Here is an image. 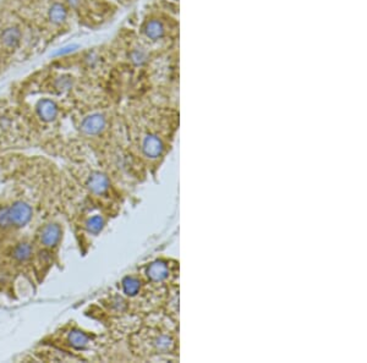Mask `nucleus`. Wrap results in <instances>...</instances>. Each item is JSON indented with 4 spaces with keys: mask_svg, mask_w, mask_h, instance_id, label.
<instances>
[{
    "mask_svg": "<svg viewBox=\"0 0 367 363\" xmlns=\"http://www.w3.org/2000/svg\"><path fill=\"white\" fill-rule=\"evenodd\" d=\"M9 216L11 225L21 228L32 218V208L26 202H15L11 207H9Z\"/></svg>",
    "mask_w": 367,
    "mask_h": 363,
    "instance_id": "nucleus-1",
    "label": "nucleus"
},
{
    "mask_svg": "<svg viewBox=\"0 0 367 363\" xmlns=\"http://www.w3.org/2000/svg\"><path fill=\"white\" fill-rule=\"evenodd\" d=\"M143 33L152 42H158V40L164 39L168 36V29H166L165 23L162 20L152 18V20H148L144 23Z\"/></svg>",
    "mask_w": 367,
    "mask_h": 363,
    "instance_id": "nucleus-2",
    "label": "nucleus"
},
{
    "mask_svg": "<svg viewBox=\"0 0 367 363\" xmlns=\"http://www.w3.org/2000/svg\"><path fill=\"white\" fill-rule=\"evenodd\" d=\"M106 124L107 120L104 115H102L100 113H95L83 119L81 124V130L86 135L94 136L103 131L104 127H106Z\"/></svg>",
    "mask_w": 367,
    "mask_h": 363,
    "instance_id": "nucleus-3",
    "label": "nucleus"
},
{
    "mask_svg": "<svg viewBox=\"0 0 367 363\" xmlns=\"http://www.w3.org/2000/svg\"><path fill=\"white\" fill-rule=\"evenodd\" d=\"M163 146L162 139H160L157 135H147L143 139L142 143V151L143 154L148 158H157L162 154Z\"/></svg>",
    "mask_w": 367,
    "mask_h": 363,
    "instance_id": "nucleus-4",
    "label": "nucleus"
},
{
    "mask_svg": "<svg viewBox=\"0 0 367 363\" xmlns=\"http://www.w3.org/2000/svg\"><path fill=\"white\" fill-rule=\"evenodd\" d=\"M61 229L58 224H48L42 229L39 240L45 247H54L60 240Z\"/></svg>",
    "mask_w": 367,
    "mask_h": 363,
    "instance_id": "nucleus-5",
    "label": "nucleus"
},
{
    "mask_svg": "<svg viewBox=\"0 0 367 363\" xmlns=\"http://www.w3.org/2000/svg\"><path fill=\"white\" fill-rule=\"evenodd\" d=\"M37 113L43 121H53L58 115V105L51 99H42L37 104Z\"/></svg>",
    "mask_w": 367,
    "mask_h": 363,
    "instance_id": "nucleus-6",
    "label": "nucleus"
},
{
    "mask_svg": "<svg viewBox=\"0 0 367 363\" xmlns=\"http://www.w3.org/2000/svg\"><path fill=\"white\" fill-rule=\"evenodd\" d=\"M87 186L93 193L102 195L108 190V187H109V181H108V178L106 175H103V174L93 173L91 176H89Z\"/></svg>",
    "mask_w": 367,
    "mask_h": 363,
    "instance_id": "nucleus-7",
    "label": "nucleus"
},
{
    "mask_svg": "<svg viewBox=\"0 0 367 363\" xmlns=\"http://www.w3.org/2000/svg\"><path fill=\"white\" fill-rule=\"evenodd\" d=\"M169 271H168V267H166L165 263L163 262H154L148 267L147 269V275L148 278L151 279L152 281H163L164 279L168 278Z\"/></svg>",
    "mask_w": 367,
    "mask_h": 363,
    "instance_id": "nucleus-8",
    "label": "nucleus"
},
{
    "mask_svg": "<svg viewBox=\"0 0 367 363\" xmlns=\"http://www.w3.org/2000/svg\"><path fill=\"white\" fill-rule=\"evenodd\" d=\"M21 40V32L17 27H9L2 33L3 45L9 49H15Z\"/></svg>",
    "mask_w": 367,
    "mask_h": 363,
    "instance_id": "nucleus-9",
    "label": "nucleus"
},
{
    "mask_svg": "<svg viewBox=\"0 0 367 363\" xmlns=\"http://www.w3.org/2000/svg\"><path fill=\"white\" fill-rule=\"evenodd\" d=\"M67 17V10L65 5L60 3H55L49 9V20L55 25H61Z\"/></svg>",
    "mask_w": 367,
    "mask_h": 363,
    "instance_id": "nucleus-10",
    "label": "nucleus"
},
{
    "mask_svg": "<svg viewBox=\"0 0 367 363\" xmlns=\"http://www.w3.org/2000/svg\"><path fill=\"white\" fill-rule=\"evenodd\" d=\"M69 341L71 344V346L75 347V349H83L88 344L89 337L85 333L80 330H72L71 333L69 334Z\"/></svg>",
    "mask_w": 367,
    "mask_h": 363,
    "instance_id": "nucleus-11",
    "label": "nucleus"
},
{
    "mask_svg": "<svg viewBox=\"0 0 367 363\" xmlns=\"http://www.w3.org/2000/svg\"><path fill=\"white\" fill-rule=\"evenodd\" d=\"M141 282L137 278L135 277H128L123 280V288H124V293L129 296H135L138 291H140Z\"/></svg>",
    "mask_w": 367,
    "mask_h": 363,
    "instance_id": "nucleus-12",
    "label": "nucleus"
},
{
    "mask_svg": "<svg viewBox=\"0 0 367 363\" xmlns=\"http://www.w3.org/2000/svg\"><path fill=\"white\" fill-rule=\"evenodd\" d=\"M31 256H32V247L27 242L17 245L14 250V258L18 262H25V260L30 259Z\"/></svg>",
    "mask_w": 367,
    "mask_h": 363,
    "instance_id": "nucleus-13",
    "label": "nucleus"
},
{
    "mask_svg": "<svg viewBox=\"0 0 367 363\" xmlns=\"http://www.w3.org/2000/svg\"><path fill=\"white\" fill-rule=\"evenodd\" d=\"M148 59L147 53L142 51V49H134L130 53V60L131 63L136 66H142V65L146 63Z\"/></svg>",
    "mask_w": 367,
    "mask_h": 363,
    "instance_id": "nucleus-14",
    "label": "nucleus"
},
{
    "mask_svg": "<svg viewBox=\"0 0 367 363\" xmlns=\"http://www.w3.org/2000/svg\"><path fill=\"white\" fill-rule=\"evenodd\" d=\"M103 225H104V220L100 215H95L87 222V229L89 232H92V234H98V232L103 229Z\"/></svg>",
    "mask_w": 367,
    "mask_h": 363,
    "instance_id": "nucleus-15",
    "label": "nucleus"
},
{
    "mask_svg": "<svg viewBox=\"0 0 367 363\" xmlns=\"http://www.w3.org/2000/svg\"><path fill=\"white\" fill-rule=\"evenodd\" d=\"M79 48H80L79 44H69V45L63 46V48L58 49V51L54 52L52 55H53V57H64V55L71 54V53L76 52Z\"/></svg>",
    "mask_w": 367,
    "mask_h": 363,
    "instance_id": "nucleus-16",
    "label": "nucleus"
},
{
    "mask_svg": "<svg viewBox=\"0 0 367 363\" xmlns=\"http://www.w3.org/2000/svg\"><path fill=\"white\" fill-rule=\"evenodd\" d=\"M0 226H2V228H9V226H11L10 216H9V207L0 208Z\"/></svg>",
    "mask_w": 367,
    "mask_h": 363,
    "instance_id": "nucleus-17",
    "label": "nucleus"
},
{
    "mask_svg": "<svg viewBox=\"0 0 367 363\" xmlns=\"http://www.w3.org/2000/svg\"><path fill=\"white\" fill-rule=\"evenodd\" d=\"M67 2H69V4L71 6H76L79 4V0H67Z\"/></svg>",
    "mask_w": 367,
    "mask_h": 363,
    "instance_id": "nucleus-18",
    "label": "nucleus"
}]
</instances>
